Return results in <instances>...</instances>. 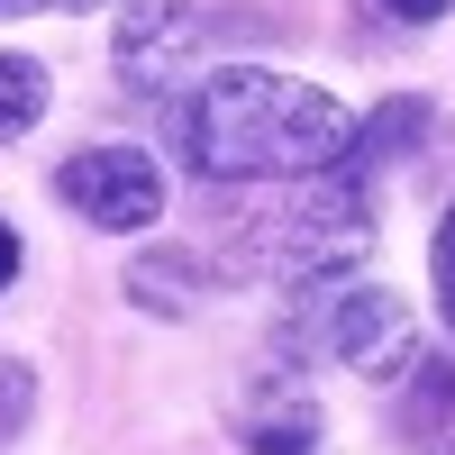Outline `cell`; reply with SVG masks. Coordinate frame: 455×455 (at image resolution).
I'll return each instance as SVG.
<instances>
[{
    "label": "cell",
    "instance_id": "6",
    "mask_svg": "<svg viewBox=\"0 0 455 455\" xmlns=\"http://www.w3.org/2000/svg\"><path fill=\"white\" fill-rule=\"evenodd\" d=\"M237 437L255 455H319V401L300 373H264V383L237 401Z\"/></svg>",
    "mask_w": 455,
    "mask_h": 455
},
{
    "label": "cell",
    "instance_id": "7",
    "mask_svg": "<svg viewBox=\"0 0 455 455\" xmlns=\"http://www.w3.org/2000/svg\"><path fill=\"white\" fill-rule=\"evenodd\" d=\"M401 437L419 455H455V364H410V392H401Z\"/></svg>",
    "mask_w": 455,
    "mask_h": 455
},
{
    "label": "cell",
    "instance_id": "12",
    "mask_svg": "<svg viewBox=\"0 0 455 455\" xmlns=\"http://www.w3.org/2000/svg\"><path fill=\"white\" fill-rule=\"evenodd\" d=\"M428 274H437V310H446V328H455V210L437 219V246H428Z\"/></svg>",
    "mask_w": 455,
    "mask_h": 455
},
{
    "label": "cell",
    "instance_id": "15",
    "mask_svg": "<svg viewBox=\"0 0 455 455\" xmlns=\"http://www.w3.org/2000/svg\"><path fill=\"white\" fill-rule=\"evenodd\" d=\"M36 10H64V0H0V19H36Z\"/></svg>",
    "mask_w": 455,
    "mask_h": 455
},
{
    "label": "cell",
    "instance_id": "1",
    "mask_svg": "<svg viewBox=\"0 0 455 455\" xmlns=\"http://www.w3.org/2000/svg\"><path fill=\"white\" fill-rule=\"evenodd\" d=\"M173 137L192 156V173H210V182H310V173L347 164L355 119L328 92L291 83V73L228 64L201 92L173 100Z\"/></svg>",
    "mask_w": 455,
    "mask_h": 455
},
{
    "label": "cell",
    "instance_id": "2",
    "mask_svg": "<svg viewBox=\"0 0 455 455\" xmlns=\"http://www.w3.org/2000/svg\"><path fill=\"white\" fill-rule=\"evenodd\" d=\"M364 173H310V192L300 201H274V210H255L237 237H228V274H246V283H291V291H310L328 274H355V264L373 255V219H364V192H355Z\"/></svg>",
    "mask_w": 455,
    "mask_h": 455
},
{
    "label": "cell",
    "instance_id": "14",
    "mask_svg": "<svg viewBox=\"0 0 455 455\" xmlns=\"http://www.w3.org/2000/svg\"><path fill=\"white\" fill-rule=\"evenodd\" d=\"M10 283H19V228L0 219V291H10Z\"/></svg>",
    "mask_w": 455,
    "mask_h": 455
},
{
    "label": "cell",
    "instance_id": "10",
    "mask_svg": "<svg viewBox=\"0 0 455 455\" xmlns=\"http://www.w3.org/2000/svg\"><path fill=\"white\" fill-rule=\"evenodd\" d=\"M46 100H55L46 64H36V55H0V137L36 128V119H46Z\"/></svg>",
    "mask_w": 455,
    "mask_h": 455
},
{
    "label": "cell",
    "instance_id": "13",
    "mask_svg": "<svg viewBox=\"0 0 455 455\" xmlns=\"http://www.w3.org/2000/svg\"><path fill=\"white\" fill-rule=\"evenodd\" d=\"M373 10H392V19H437V10H455V0H373Z\"/></svg>",
    "mask_w": 455,
    "mask_h": 455
},
{
    "label": "cell",
    "instance_id": "3",
    "mask_svg": "<svg viewBox=\"0 0 455 455\" xmlns=\"http://www.w3.org/2000/svg\"><path fill=\"white\" fill-rule=\"evenodd\" d=\"M283 355L300 364H355V373H410V310L383 283H310V300L283 319Z\"/></svg>",
    "mask_w": 455,
    "mask_h": 455
},
{
    "label": "cell",
    "instance_id": "5",
    "mask_svg": "<svg viewBox=\"0 0 455 455\" xmlns=\"http://www.w3.org/2000/svg\"><path fill=\"white\" fill-rule=\"evenodd\" d=\"M201 36H210V28H201L192 0H119L109 64H119V83H128V92H156V83H173V73L192 64Z\"/></svg>",
    "mask_w": 455,
    "mask_h": 455
},
{
    "label": "cell",
    "instance_id": "11",
    "mask_svg": "<svg viewBox=\"0 0 455 455\" xmlns=\"http://www.w3.org/2000/svg\"><path fill=\"white\" fill-rule=\"evenodd\" d=\"M28 410H36V383H28V364H0V446H10L28 428Z\"/></svg>",
    "mask_w": 455,
    "mask_h": 455
},
{
    "label": "cell",
    "instance_id": "4",
    "mask_svg": "<svg viewBox=\"0 0 455 455\" xmlns=\"http://www.w3.org/2000/svg\"><path fill=\"white\" fill-rule=\"evenodd\" d=\"M55 192H64L73 219L109 228V237H137V228L164 219V173H156L146 146H83V156L55 173Z\"/></svg>",
    "mask_w": 455,
    "mask_h": 455
},
{
    "label": "cell",
    "instance_id": "8",
    "mask_svg": "<svg viewBox=\"0 0 455 455\" xmlns=\"http://www.w3.org/2000/svg\"><path fill=\"white\" fill-rule=\"evenodd\" d=\"M128 300H137V310H156V319H192V300H201V255H182V246L137 255V264H128Z\"/></svg>",
    "mask_w": 455,
    "mask_h": 455
},
{
    "label": "cell",
    "instance_id": "9",
    "mask_svg": "<svg viewBox=\"0 0 455 455\" xmlns=\"http://www.w3.org/2000/svg\"><path fill=\"white\" fill-rule=\"evenodd\" d=\"M428 137V100H383L373 119L355 128V146H347V173H364V164H392V156H410V146Z\"/></svg>",
    "mask_w": 455,
    "mask_h": 455
}]
</instances>
